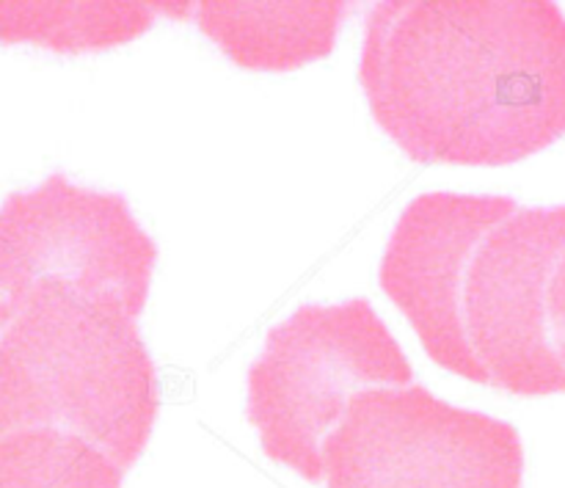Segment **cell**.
<instances>
[{
    "mask_svg": "<svg viewBox=\"0 0 565 488\" xmlns=\"http://www.w3.org/2000/svg\"><path fill=\"white\" fill-rule=\"evenodd\" d=\"M329 488H522L516 428L412 384L364 390L326 436Z\"/></svg>",
    "mask_w": 565,
    "mask_h": 488,
    "instance_id": "obj_4",
    "label": "cell"
},
{
    "mask_svg": "<svg viewBox=\"0 0 565 488\" xmlns=\"http://www.w3.org/2000/svg\"><path fill=\"white\" fill-rule=\"evenodd\" d=\"M154 263L158 243L138 226L121 193L50 174L31 191L11 193L0 210V326H9L28 293L53 276L121 298L136 318Z\"/></svg>",
    "mask_w": 565,
    "mask_h": 488,
    "instance_id": "obj_5",
    "label": "cell"
},
{
    "mask_svg": "<svg viewBox=\"0 0 565 488\" xmlns=\"http://www.w3.org/2000/svg\"><path fill=\"white\" fill-rule=\"evenodd\" d=\"M154 14V3H0V39L55 53L108 50L147 33Z\"/></svg>",
    "mask_w": 565,
    "mask_h": 488,
    "instance_id": "obj_9",
    "label": "cell"
},
{
    "mask_svg": "<svg viewBox=\"0 0 565 488\" xmlns=\"http://www.w3.org/2000/svg\"><path fill=\"white\" fill-rule=\"evenodd\" d=\"M154 420L158 373L125 301L39 282L0 337V436L70 431L127 473Z\"/></svg>",
    "mask_w": 565,
    "mask_h": 488,
    "instance_id": "obj_2",
    "label": "cell"
},
{
    "mask_svg": "<svg viewBox=\"0 0 565 488\" xmlns=\"http://www.w3.org/2000/svg\"><path fill=\"white\" fill-rule=\"evenodd\" d=\"M359 77L373 119L417 163H519L565 136V14L555 3H379Z\"/></svg>",
    "mask_w": 565,
    "mask_h": 488,
    "instance_id": "obj_1",
    "label": "cell"
},
{
    "mask_svg": "<svg viewBox=\"0 0 565 488\" xmlns=\"http://www.w3.org/2000/svg\"><path fill=\"white\" fill-rule=\"evenodd\" d=\"M550 323H552V342H555V351L565 368V257L561 268H557L555 279H552Z\"/></svg>",
    "mask_w": 565,
    "mask_h": 488,
    "instance_id": "obj_11",
    "label": "cell"
},
{
    "mask_svg": "<svg viewBox=\"0 0 565 488\" xmlns=\"http://www.w3.org/2000/svg\"><path fill=\"white\" fill-rule=\"evenodd\" d=\"M412 381L406 353L367 298L307 304L270 329L263 357L248 368L246 414L265 456L318 484L326 478V436L353 397Z\"/></svg>",
    "mask_w": 565,
    "mask_h": 488,
    "instance_id": "obj_3",
    "label": "cell"
},
{
    "mask_svg": "<svg viewBox=\"0 0 565 488\" xmlns=\"http://www.w3.org/2000/svg\"><path fill=\"white\" fill-rule=\"evenodd\" d=\"M158 14L191 17L235 64L287 72L334 50L345 3H154Z\"/></svg>",
    "mask_w": 565,
    "mask_h": 488,
    "instance_id": "obj_8",
    "label": "cell"
},
{
    "mask_svg": "<svg viewBox=\"0 0 565 488\" xmlns=\"http://www.w3.org/2000/svg\"><path fill=\"white\" fill-rule=\"evenodd\" d=\"M125 469L83 436L28 428L0 436V488H121Z\"/></svg>",
    "mask_w": 565,
    "mask_h": 488,
    "instance_id": "obj_10",
    "label": "cell"
},
{
    "mask_svg": "<svg viewBox=\"0 0 565 488\" xmlns=\"http://www.w3.org/2000/svg\"><path fill=\"white\" fill-rule=\"evenodd\" d=\"M565 257V204L519 208L467 259L461 323L486 384L513 395L565 392L550 293Z\"/></svg>",
    "mask_w": 565,
    "mask_h": 488,
    "instance_id": "obj_6",
    "label": "cell"
},
{
    "mask_svg": "<svg viewBox=\"0 0 565 488\" xmlns=\"http://www.w3.org/2000/svg\"><path fill=\"white\" fill-rule=\"evenodd\" d=\"M511 197L423 193L403 210L381 263V287L406 312L425 351L450 373L486 384L461 323V279L475 243L513 215Z\"/></svg>",
    "mask_w": 565,
    "mask_h": 488,
    "instance_id": "obj_7",
    "label": "cell"
}]
</instances>
